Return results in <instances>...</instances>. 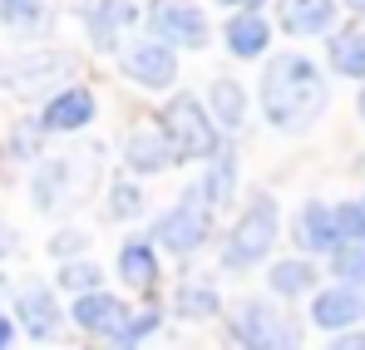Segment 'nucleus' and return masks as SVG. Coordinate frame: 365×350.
<instances>
[{
  "mask_svg": "<svg viewBox=\"0 0 365 350\" xmlns=\"http://www.w3.org/2000/svg\"><path fill=\"white\" fill-rule=\"evenodd\" d=\"M74 247H89V237H84V232H60L55 242H50V252H55V257H69Z\"/></svg>",
  "mask_w": 365,
  "mask_h": 350,
  "instance_id": "30",
  "label": "nucleus"
},
{
  "mask_svg": "<svg viewBox=\"0 0 365 350\" xmlns=\"http://www.w3.org/2000/svg\"><path fill=\"white\" fill-rule=\"evenodd\" d=\"M326 350H365V336H336Z\"/></svg>",
  "mask_w": 365,
  "mask_h": 350,
  "instance_id": "33",
  "label": "nucleus"
},
{
  "mask_svg": "<svg viewBox=\"0 0 365 350\" xmlns=\"http://www.w3.org/2000/svg\"><path fill=\"white\" fill-rule=\"evenodd\" d=\"M123 168H133V173H143V177L173 168V153H168L163 133H158V128H133V133L123 138Z\"/></svg>",
  "mask_w": 365,
  "mask_h": 350,
  "instance_id": "19",
  "label": "nucleus"
},
{
  "mask_svg": "<svg viewBox=\"0 0 365 350\" xmlns=\"http://www.w3.org/2000/svg\"><path fill=\"white\" fill-rule=\"evenodd\" d=\"M361 316H365V296L351 292V287H341V282L311 296V321H316L321 331H351Z\"/></svg>",
  "mask_w": 365,
  "mask_h": 350,
  "instance_id": "13",
  "label": "nucleus"
},
{
  "mask_svg": "<svg viewBox=\"0 0 365 350\" xmlns=\"http://www.w3.org/2000/svg\"><path fill=\"white\" fill-rule=\"evenodd\" d=\"M232 182H237V163H232V153L222 148V153L202 168L197 182H187V187H182V197H192L197 207L217 212V207H227V202H232Z\"/></svg>",
  "mask_w": 365,
  "mask_h": 350,
  "instance_id": "15",
  "label": "nucleus"
},
{
  "mask_svg": "<svg viewBox=\"0 0 365 350\" xmlns=\"http://www.w3.org/2000/svg\"><path fill=\"white\" fill-rule=\"evenodd\" d=\"M138 15H143L138 5H79V25H84V35H89L94 50H114L119 30L133 25Z\"/></svg>",
  "mask_w": 365,
  "mask_h": 350,
  "instance_id": "16",
  "label": "nucleus"
},
{
  "mask_svg": "<svg viewBox=\"0 0 365 350\" xmlns=\"http://www.w3.org/2000/svg\"><path fill=\"white\" fill-rule=\"evenodd\" d=\"M331 20H336L331 0H292V5H282V25L292 35H321V30H331Z\"/></svg>",
  "mask_w": 365,
  "mask_h": 350,
  "instance_id": "23",
  "label": "nucleus"
},
{
  "mask_svg": "<svg viewBox=\"0 0 365 350\" xmlns=\"http://www.w3.org/2000/svg\"><path fill=\"white\" fill-rule=\"evenodd\" d=\"M148 30L163 50H202L207 45V15L197 5H148Z\"/></svg>",
  "mask_w": 365,
  "mask_h": 350,
  "instance_id": "7",
  "label": "nucleus"
},
{
  "mask_svg": "<svg viewBox=\"0 0 365 350\" xmlns=\"http://www.w3.org/2000/svg\"><path fill=\"white\" fill-rule=\"evenodd\" d=\"M119 282L128 292H148L158 282V252L143 237H123L119 242Z\"/></svg>",
  "mask_w": 365,
  "mask_h": 350,
  "instance_id": "20",
  "label": "nucleus"
},
{
  "mask_svg": "<svg viewBox=\"0 0 365 350\" xmlns=\"http://www.w3.org/2000/svg\"><path fill=\"white\" fill-rule=\"evenodd\" d=\"M15 311H20V326H25L35 341H55L60 326H64L60 301H55V292H50L45 282H25L20 296H15Z\"/></svg>",
  "mask_w": 365,
  "mask_h": 350,
  "instance_id": "12",
  "label": "nucleus"
},
{
  "mask_svg": "<svg viewBox=\"0 0 365 350\" xmlns=\"http://www.w3.org/2000/svg\"><path fill=\"white\" fill-rule=\"evenodd\" d=\"M356 109H361V118H365V89H361V104H356Z\"/></svg>",
  "mask_w": 365,
  "mask_h": 350,
  "instance_id": "34",
  "label": "nucleus"
},
{
  "mask_svg": "<svg viewBox=\"0 0 365 350\" xmlns=\"http://www.w3.org/2000/svg\"><path fill=\"white\" fill-rule=\"evenodd\" d=\"M207 237H212V212L197 207L192 197H178V202H173L168 212H158V222H153V252L163 247V252H173V257H192Z\"/></svg>",
  "mask_w": 365,
  "mask_h": 350,
  "instance_id": "5",
  "label": "nucleus"
},
{
  "mask_svg": "<svg viewBox=\"0 0 365 350\" xmlns=\"http://www.w3.org/2000/svg\"><path fill=\"white\" fill-rule=\"evenodd\" d=\"M326 109V79L316 59L306 55H277L262 74V114L277 133H302Z\"/></svg>",
  "mask_w": 365,
  "mask_h": 350,
  "instance_id": "1",
  "label": "nucleus"
},
{
  "mask_svg": "<svg viewBox=\"0 0 365 350\" xmlns=\"http://www.w3.org/2000/svg\"><path fill=\"white\" fill-rule=\"evenodd\" d=\"M326 59L336 74L346 79H365V25H351V30H336L326 40Z\"/></svg>",
  "mask_w": 365,
  "mask_h": 350,
  "instance_id": "21",
  "label": "nucleus"
},
{
  "mask_svg": "<svg viewBox=\"0 0 365 350\" xmlns=\"http://www.w3.org/2000/svg\"><path fill=\"white\" fill-rule=\"evenodd\" d=\"M10 346H15V321L0 311V350H10Z\"/></svg>",
  "mask_w": 365,
  "mask_h": 350,
  "instance_id": "32",
  "label": "nucleus"
},
{
  "mask_svg": "<svg viewBox=\"0 0 365 350\" xmlns=\"http://www.w3.org/2000/svg\"><path fill=\"white\" fill-rule=\"evenodd\" d=\"M222 45H227V55H237V59L267 55V45H272V25H267V15H262L257 5L232 10V20H227V30H222Z\"/></svg>",
  "mask_w": 365,
  "mask_h": 350,
  "instance_id": "14",
  "label": "nucleus"
},
{
  "mask_svg": "<svg viewBox=\"0 0 365 350\" xmlns=\"http://www.w3.org/2000/svg\"><path fill=\"white\" fill-rule=\"evenodd\" d=\"M45 25H50L45 5H30V0H5L0 5V30L5 35H40Z\"/></svg>",
  "mask_w": 365,
  "mask_h": 350,
  "instance_id": "25",
  "label": "nucleus"
},
{
  "mask_svg": "<svg viewBox=\"0 0 365 350\" xmlns=\"http://www.w3.org/2000/svg\"><path fill=\"white\" fill-rule=\"evenodd\" d=\"M128 306H123L119 296H109L104 287L89 296H74V306H69V321L84 331V336H99V341H119L123 326H128Z\"/></svg>",
  "mask_w": 365,
  "mask_h": 350,
  "instance_id": "9",
  "label": "nucleus"
},
{
  "mask_svg": "<svg viewBox=\"0 0 365 350\" xmlns=\"http://www.w3.org/2000/svg\"><path fill=\"white\" fill-rule=\"evenodd\" d=\"M94 94L84 89V84H69L60 94H50L45 99V109L35 114V128L40 133H79L84 123H94Z\"/></svg>",
  "mask_w": 365,
  "mask_h": 350,
  "instance_id": "11",
  "label": "nucleus"
},
{
  "mask_svg": "<svg viewBox=\"0 0 365 350\" xmlns=\"http://www.w3.org/2000/svg\"><path fill=\"white\" fill-rule=\"evenodd\" d=\"M173 306H178V316H187V321H207V316L222 311V296H217L212 282H182Z\"/></svg>",
  "mask_w": 365,
  "mask_h": 350,
  "instance_id": "24",
  "label": "nucleus"
},
{
  "mask_svg": "<svg viewBox=\"0 0 365 350\" xmlns=\"http://www.w3.org/2000/svg\"><path fill=\"white\" fill-rule=\"evenodd\" d=\"M119 69H123V79L138 84V89H168L178 79V55L163 50L158 40H138V45H128L119 55Z\"/></svg>",
  "mask_w": 365,
  "mask_h": 350,
  "instance_id": "8",
  "label": "nucleus"
},
{
  "mask_svg": "<svg viewBox=\"0 0 365 350\" xmlns=\"http://www.w3.org/2000/svg\"><path fill=\"white\" fill-rule=\"evenodd\" d=\"M60 282L74 296H89V292H99V267H94V262H84V257H79V262H64V267H60Z\"/></svg>",
  "mask_w": 365,
  "mask_h": 350,
  "instance_id": "29",
  "label": "nucleus"
},
{
  "mask_svg": "<svg viewBox=\"0 0 365 350\" xmlns=\"http://www.w3.org/2000/svg\"><path fill=\"white\" fill-rule=\"evenodd\" d=\"M277 232H282V207L272 192H252L242 207V217L232 222V232L222 242V272H252L272 257L277 247Z\"/></svg>",
  "mask_w": 365,
  "mask_h": 350,
  "instance_id": "2",
  "label": "nucleus"
},
{
  "mask_svg": "<svg viewBox=\"0 0 365 350\" xmlns=\"http://www.w3.org/2000/svg\"><path fill=\"white\" fill-rule=\"evenodd\" d=\"M267 287L282 296V301L306 296V292H316V267L302 262V257H292V262H272V267H267Z\"/></svg>",
  "mask_w": 365,
  "mask_h": 350,
  "instance_id": "22",
  "label": "nucleus"
},
{
  "mask_svg": "<svg viewBox=\"0 0 365 350\" xmlns=\"http://www.w3.org/2000/svg\"><path fill=\"white\" fill-rule=\"evenodd\" d=\"M69 74H74L69 50H30V55H15L5 64V84L20 89V94H45V89L60 94V84Z\"/></svg>",
  "mask_w": 365,
  "mask_h": 350,
  "instance_id": "6",
  "label": "nucleus"
},
{
  "mask_svg": "<svg viewBox=\"0 0 365 350\" xmlns=\"http://www.w3.org/2000/svg\"><path fill=\"white\" fill-rule=\"evenodd\" d=\"M79 197V163L69 158H40V168L30 177V202L40 212H60Z\"/></svg>",
  "mask_w": 365,
  "mask_h": 350,
  "instance_id": "10",
  "label": "nucleus"
},
{
  "mask_svg": "<svg viewBox=\"0 0 365 350\" xmlns=\"http://www.w3.org/2000/svg\"><path fill=\"white\" fill-rule=\"evenodd\" d=\"M331 272L341 277V287H365V242H341L331 252Z\"/></svg>",
  "mask_w": 365,
  "mask_h": 350,
  "instance_id": "26",
  "label": "nucleus"
},
{
  "mask_svg": "<svg viewBox=\"0 0 365 350\" xmlns=\"http://www.w3.org/2000/svg\"><path fill=\"white\" fill-rule=\"evenodd\" d=\"M227 336L237 350H302V326L287 306H272L262 296H247L227 321Z\"/></svg>",
  "mask_w": 365,
  "mask_h": 350,
  "instance_id": "4",
  "label": "nucleus"
},
{
  "mask_svg": "<svg viewBox=\"0 0 365 350\" xmlns=\"http://www.w3.org/2000/svg\"><path fill=\"white\" fill-rule=\"evenodd\" d=\"M10 252H20V232L0 217V257H10Z\"/></svg>",
  "mask_w": 365,
  "mask_h": 350,
  "instance_id": "31",
  "label": "nucleus"
},
{
  "mask_svg": "<svg viewBox=\"0 0 365 350\" xmlns=\"http://www.w3.org/2000/svg\"><path fill=\"white\" fill-rule=\"evenodd\" d=\"M292 237L302 242L306 252H336V247H341V237H336V212H331V202L311 197L302 212H297V227H292Z\"/></svg>",
  "mask_w": 365,
  "mask_h": 350,
  "instance_id": "18",
  "label": "nucleus"
},
{
  "mask_svg": "<svg viewBox=\"0 0 365 350\" xmlns=\"http://www.w3.org/2000/svg\"><path fill=\"white\" fill-rule=\"evenodd\" d=\"M158 133H163L173 163H212V158L222 153V133L212 128V118H207V109H202L197 94L168 99L163 114H158Z\"/></svg>",
  "mask_w": 365,
  "mask_h": 350,
  "instance_id": "3",
  "label": "nucleus"
},
{
  "mask_svg": "<svg viewBox=\"0 0 365 350\" xmlns=\"http://www.w3.org/2000/svg\"><path fill=\"white\" fill-rule=\"evenodd\" d=\"M143 212V187L138 182H114L109 187V217H119V222H128V217H138Z\"/></svg>",
  "mask_w": 365,
  "mask_h": 350,
  "instance_id": "27",
  "label": "nucleus"
},
{
  "mask_svg": "<svg viewBox=\"0 0 365 350\" xmlns=\"http://www.w3.org/2000/svg\"><path fill=\"white\" fill-rule=\"evenodd\" d=\"M331 212H336V237H341V242H365V197L341 202V207H331Z\"/></svg>",
  "mask_w": 365,
  "mask_h": 350,
  "instance_id": "28",
  "label": "nucleus"
},
{
  "mask_svg": "<svg viewBox=\"0 0 365 350\" xmlns=\"http://www.w3.org/2000/svg\"><path fill=\"white\" fill-rule=\"evenodd\" d=\"M207 118H212V128L222 133V128H242L247 123V89L232 79V74H217L212 84H207Z\"/></svg>",
  "mask_w": 365,
  "mask_h": 350,
  "instance_id": "17",
  "label": "nucleus"
}]
</instances>
